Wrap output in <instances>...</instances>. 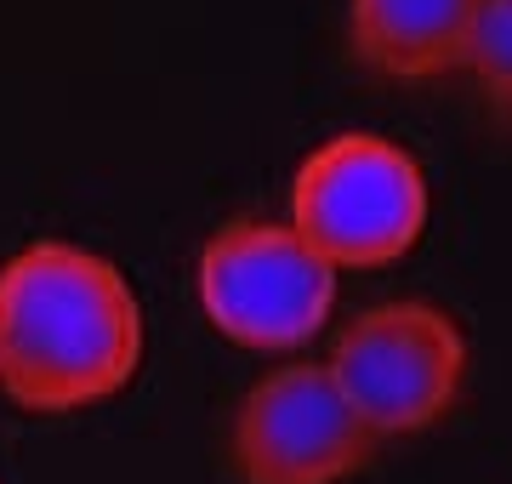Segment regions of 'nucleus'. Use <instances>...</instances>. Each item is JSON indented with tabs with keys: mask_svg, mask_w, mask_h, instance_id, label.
Instances as JSON below:
<instances>
[{
	"mask_svg": "<svg viewBox=\"0 0 512 484\" xmlns=\"http://www.w3.org/2000/svg\"><path fill=\"white\" fill-rule=\"evenodd\" d=\"M325 365L336 388L348 393V405L359 410V422L387 445L439 428L461 405L473 348L450 308L399 297L348 319L330 342Z\"/></svg>",
	"mask_w": 512,
	"mask_h": 484,
	"instance_id": "nucleus-4",
	"label": "nucleus"
},
{
	"mask_svg": "<svg viewBox=\"0 0 512 484\" xmlns=\"http://www.w3.org/2000/svg\"><path fill=\"white\" fill-rule=\"evenodd\" d=\"M342 274L285 217H239L200 245L194 302L245 354H302L330 325Z\"/></svg>",
	"mask_w": 512,
	"mask_h": 484,
	"instance_id": "nucleus-3",
	"label": "nucleus"
},
{
	"mask_svg": "<svg viewBox=\"0 0 512 484\" xmlns=\"http://www.w3.org/2000/svg\"><path fill=\"white\" fill-rule=\"evenodd\" d=\"M461 69L484 86V97L512 109V0H484L478 6V23H473Z\"/></svg>",
	"mask_w": 512,
	"mask_h": 484,
	"instance_id": "nucleus-7",
	"label": "nucleus"
},
{
	"mask_svg": "<svg viewBox=\"0 0 512 484\" xmlns=\"http://www.w3.org/2000/svg\"><path fill=\"white\" fill-rule=\"evenodd\" d=\"M484 0H348L353 57L382 80H444L467 63Z\"/></svg>",
	"mask_w": 512,
	"mask_h": 484,
	"instance_id": "nucleus-6",
	"label": "nucleus"
},
{
	"mask_svg": "<svg viewBox=\"0 0 512 484\" xmlns=\"http://www.w3.org/2000/svg\"><path fill=\"white\" fill-rule=\"evenodd\" d=\"M382 439L359 422L325 359H279L234 405L228 456L239 484H348Z\"/></svg>",
	"mask_w": 512,
	"mask_h": 484,
	"instance_id": "nucleus-5",
	"label": "nucleus"
},
{
	"mask_svg": "<svg viewBox=\"0 0 512 484\" xmlns=\"http://www.w3.org/2000/svg\"><path fill=\"white\" fill-rule=\"evenodd\" d=\"M433 217L427 171L382 131H336L302 154L285 200V223L336 268H393L421 245Z\"/></svg>",
	"mask_w": 512,
	"mask_h": 484,
	"instance_id": "nucleus-2",
	"label": "nucleus"
},
{
	"mask_svg": "<svg viewBox=\"0 0 512 484\" xmlns=\"http://www.w3.org/2000/svg\"><path fill=\"white\" fill-rule=\"evenodd\" d=\"M137 291L92 245L35 240L0 262V393L35 416L103 405L143 365Z\"/></svg>",
	"mask_w": 512,
	"mask_h": 484,
	"instance_id": "nucleus-1",
	"label": "nucleus"
}]
</instances>
